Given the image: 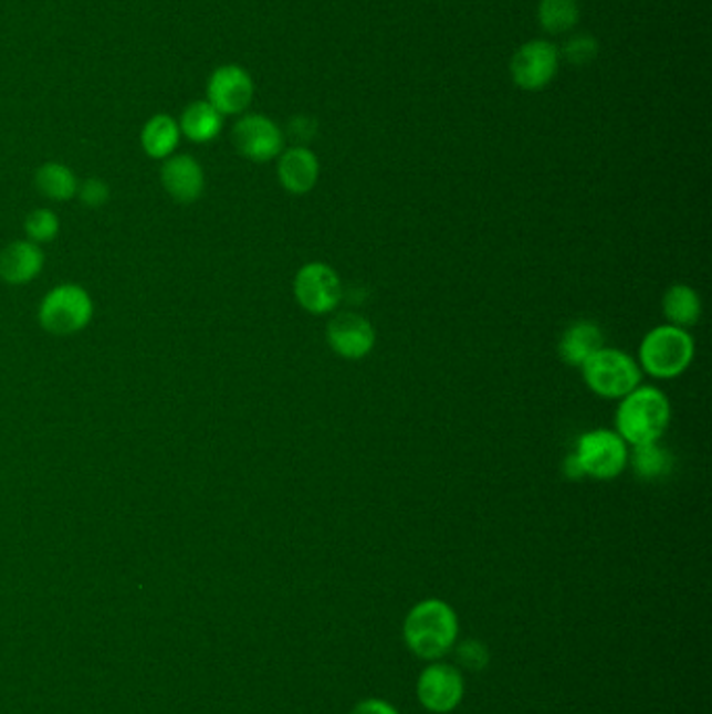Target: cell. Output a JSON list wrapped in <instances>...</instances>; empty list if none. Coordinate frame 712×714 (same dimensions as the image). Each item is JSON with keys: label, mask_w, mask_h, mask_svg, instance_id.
Returning <instances> with one entry per match:
<instances>
[{"label": "cell", "mask_w": 712, "mask_h": 714, "mask_svg": "<svg viewBox=\"0 0 712 714\" xmlns=\"http://www.w3.org/2000/svg\"><path fill=\"white\" fill-rule=\"evenodd\" d=\"M662 314L671 326L688 330L702 316L700 295L688 284H673L662 297Z\"/></svg>", "instance_id": "obj_17"}, {"label": "cell", "mask_w": 712, "mask_h": 714, "mask_svg": "<svg viewBox=\"0 0 712 714\" xmlns=\"http://www.w3.org/2000/svg\"><path fill=\"white\" fill-rule=\"evenodd\" d=\"M587 387L604 399H622L641 385L638 359L612 347H601L582 366Z\"/></svg>", "instance_id": "obj_4"}, {"label": "cell", "mask_w": 712, "mask_h": 714, "mask_svg": "<svg viewBox=\"0 0 712 714\" xmlns=\"http://www.w3.org/2000/svg\"><path fill=\"white\" fill-rule=\"evenodd\" d=\"M36 187L40 195L53 201H67L77 195V180L74 171L63 164H44L36 171Z\"/></svg>", "instance_id": "obj_20"}, {"label": "cell", "mask_w": 712, "mask_h": 714, "mask_svg": "<svg viewBox=\"0 0 712 714\" xmlns=\"http://www.w3.org/2000/svg\"><path fill=\"white\" fill-rule=\"evenodd\" d=\"M178 126L180 134H185L188 140L209 143L222 130V113L207 101H195L182 113Z\"/></svg>", "instance_id": "obj_18"}, {"label": "cell", "mask_w": 712, "mask_h": 714, "mask_svg": "<svg viewBox=\"0 0 712 714\" xmlns=\"http://www.w3.org/2000/svg\"><path fill=\"white\" fill-rule=\"evenodd\" d=\"M564 56L573 65H589L598 56V42L591 36L570 38L564 44Z\"/></svg>", "instance_id": "obj_25"}, {"label": "cell", "mask_w": 712, "mask_h": 714, "mask_svg": "<svg viewBox=\"0 0 712 714\" xmlns=\"http://www.w3.org/2000/svg\"><path fill=\"white\" fill-rule=\"evenodd\" d=\"M464 695V679L458 669L432 664L418 679V697L431 713H450Z\"/></svg>", "instance_id": "obj_12"}, {"label": "cell", "mask_w": 712, "mask_h": 714, "mask_svg": "<svg viewBox=\"0 0 712 714\" xmlns=\"http://www.w3.org/2000/svg\"><path fill=\"white\" fill-rule=\"evenodd\" d=\"M25 234L32 243H49L59 234V218L51 209H34L25 222Z\"/></svg>", "instance_id": "obj_23"}, {"label": "cell", "mask_w": 712, "mask_h": 714, "mask_svg": "<svg viewBox=\"0 0 712 714\" xmlns=\"http://www.w3.org/2000/svg\"><path fill=\"white\" fill-rule=\"evenodd\" d=\"M629 464L634 466L639 479L657 481L671 469V453L660 448L658 441L634 445V450L629 453Z\"/></svg>", "instance_id": "obj_21"}, {"label": "cell", "mask_w": 712, "mask_h": 714, "mask_svg": "<svg viewBox=\"0 0 712 714\" xmlns=\"http://www.w3.org/2000/svg\"><path fill=\"white\" fill-rule=\"evenodd\" d=\"M140 143L153 159H168L180 143V126L166 115H153L140 132Z\"/></svg>", "instance_id": "obj_19"}, {"label": "cell", "mask_w": 712, "mask_h": 714, "mask_svg": "<svg viewBox=\"0 0 712 714\" xmlns=\"http://www.w3.org/2000/svg\"><path fill=\"white\" fill-rule=\"evenodd\" d=\"M291 132L293 136H301V138H310L314 134V122L305 115H300L291 122Z\"/></svg>", "instance_id": "obj_28"}, {"label": "cell", "mask_w": 712, "mask_h": 714, "mask_svg": "<svg viewBox=\"0 0 712 714\" xmlns=\"http://www.w3.org/2000/svg\"><path fill=\"white\" fill-rule=\"evenodd\" d=\"M326 340L337 356L345 359H362L376 345L375 326L370 319L356 312H343L328 322Z\"/></svg>", "instance_id": "obj_10"}, {"label": "cell", "mask_w": 712, "mask_h": 714, "mask_svg": "<svg viewBox=\"0 0 712 714\" xmlns=\"http://www.w3.org/2000/svg\"><path fill=\"white\" fill-rule=\"evenodd\" d=\"M406 643L416 657L441 658L458 638V619L446 601L425 600L416 603L404 627Z\"/></svg>", "instance_id": "obj_2"}, {"label": "cell", "mask_w": 712, "mask_h": 714, "mask_svg": "<svg viewBox=\"0 0 712 714\" xmlns=\"http://www.w3.org/2000/svg\"><path fill=\"white\" fill-rule=\"evenodd\" d=\"M44 267V253L32 241H15L0 251V279L9 284L34 281Z\"/></svg>", "instance_id": "obj_15"}, {"label": "cell", "mask_w": 712, "mask_h": 714, "mask_svg": "<svg viewBox=\"0 0 712 714\" xmlns=\"http://www.w3.org/2000/svg\"><path fill=\"white\" fill-rule=\"evenodd\" d=\"M77 195H80V201L86 207H103L107 201H109V187L98 180V178H88L82 187H77Z\"/></svg>", "instance_id": "obj_26"}, {"label": "cell", "mask_w": 712, "mask_h": 714, "mask_svg": "<svg viewBox=\"0 0 712 714\" xmlns=\"http://www.w3.org/2000/svg\"><path fill=\"white\" fill-rule=\"evenodd\" d=\"M458 662L460 666L469 669V671H483L489 664V650L483 641L477 639H467L458 645Z\"/></svg>", "instance_id": "obj_24"}, {"label": "cell", "mask_w": 712, "mask_h": 714, "mask_svg": "<svg viewBox=\"0 0 712 714\" xmlns=\"http://www.w3.org/2000/svg\"><path fill=\"white\" fill-rule=\"evenodd\" d=\"M318 176V157L312 150L305 147H293L281 153L279 180L284 190H289L291 195H307L316 187Z\"/></svg>", "instance_id": "obj_14"}, {"label": "cell", "mask_w": 712, "mask_h": 714, "mask_svg": "<svg viewBox=\"0 0 712 714\" xmlns=\"http://www.w3.org/2000/svg\"><path fill=\"white\" fill-rule=\"evenodd\" d=\"M694 354V337L685 328L662 324L641 340L638 364L641 372L671 380L692 366Z\"/></svg>", "instance_id": "obj_3"}, {"label": "cell", "mask_w": 712, "mask_h": 714, "mask_svg": "<svg viewBox=\"0 0 712 714\" xmlns=\"http://www.w3.org/2000/svg\"><path fill=\"white\" fill-rule=\"evenodd\" d=\"M573 455L583 476L596 481H612L629 466V445L619 432L610 429L583 432Z\"/></svg>", "instance_id": "obj_5"}, {"label": "cell", "mask_w": 712, "mask_h": 714, "mask_svg": "<svg viewBox=\"0 0 712 714\" xmlns=\"http://www.w3.org/2000/svg\"><path fill=\"white\" fill-rule=\"evenodd\" d=\"M232 140L243 157L258 164H265L282 153V132L279 126L258 113L244 115L237 122Z\"/></svg>", "instance_id": "obj_9"}, {"label": "cell", "mask_w": 712, "mask_h": 714, "mask_svg": "<svg viewBox=\"0 0 712 714\" xmlns=\"http://www.w3.org/2000/svg\"><path fill=\"white\" fill-rule=\"evenodd\" d=\"M540 23L549 34H563L579 21L577 0H540Z\"/></svg>", "instance_id": "obj_22"}, {"label": "cell", "mask_w": 712, "mask_h": 714, "mask_svg": "<svg viewBox=\"0 0 712 714\" xmlns=\"http://www.w3.org/2000/svg\"><path fill=\"white\" fill-rule=\"evenodd\" d=\"M671 422L669 397L657 387L639 385L620 399L617 410V432L629 448L655 443Z\"/></svg>", "instance_id": "obj_1"}, {"label": "cell", "mask_w": 712, "mask_h": 714, "mask_svg": "<svg viewBox=\"0 0 712 714\" xmlns=\"http://www.w3.org/2000/svg\"><path fill=\"white\" fill-rule=\"evenodd\" d=\"M93 300L80 284H59L40 303L38 319L53 335H74L93 319Z\"/></svg>", "instance_id": "obj_6"}, {"label": "cell", "mask_w": 712, "mask_h": 714, "mask_svg": "<svg viewBox=\"0 0 712 714\" xmlns=\"http://www.w3.org/2000/svg\"><path fill=\"white\" fill-rule=\"evenodd\" d=\"M253 80L239 65L218 67L207 82V103L222 115L243 113L253 98Z\"/></svg>", "instance_id": "obj_11"}, {"label": "cell", "mask_w": 712, "mask_h": 714, "mask_svg": "<svg viewBox=\"0 0 712 714\" xmlns=\"http://www.w3.org/2000/svg\"><path fill=\"white\" fill-rule=\"evenodd\" d=\"M161 182L169 197L178 203H195L206 188V176L197 159L190 155L168 157L161 168Z\"/></svg>", "instance_id": "obj_13"}, {"label": "cell", "mask_w": 712, "mask_h": 714, "mask_svg": "<svg viewBox=\"0 0 712 714\" xmlns=\"http://www.w3.org/2000/svg\"><path fill=\"white\" fill-rule=\"evenodd\" d=\"M293 288L301 307L314 316L335 312L343 300V282L337 270L324 262L305 263L295 276Z\"/></svg>", "instance_id": "obj_7"}, {"label": "cell", "mask_w": 712, "mask_h": 714, "mask_svg": "<svg viewBox=\"0 0 712 714\" xmlns=\"http://www.w3.org/2000/svg\"><path fill=\"white\" fill-rule=\"evenodd\" d=\"M352 714H399L391 704L383 700H364L359 702Z\"/></svg>", "instance_id": "obj_27"}, {"label": "cell", "mask_w": 712, "mask_h": 714, "mask_svg": "<svg viewBox=\"0 0 712 714\" xmlns=\"http://www.w3.org/2000/svg\"><path fill=\"white\" fill-rule=\"evenodd\" d=\"M510 72L523 91H540L558 72V49L545 40H531L512 56Z\"/></svg>", "instance_id": "obj_8"}, {"label": "cell", "mask_w": 712, "mask_h": 714, "mask_svg": "<svg viewBox=\"0 0 712 714\" xmlns=\"http://www.w3.org/2000/svg\"><path fill=\"white\" fill-rule=\"evenodd\" d=\"M604 347V333L596 322H575L564 330L558 354L568 366L582 368L583 364Z\"/></svg>", "instance_id": "obj_16"}]
</instances>
